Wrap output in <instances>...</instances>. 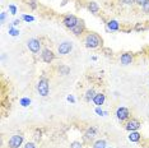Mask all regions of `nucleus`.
I'll use <instances>...</instances> for the list:
<instances>
[{"label":"nucleus","mask_w":149,"mask_h":148,"mask_svg":"<svg viewBox=\"0 0 149 148\" xmlns=\"http://www.w3.org/2000/svg\"><path fill=\"white\" fill-rule=\"evenodd\" d=\"M84 44H86V46L88 49H96L99 45H102V38L97 33H88L86 40H84Z\"/></svg>","instance_id":"1"},{"label":"nucleus","mask_w":149,"mask_h":148,"mask_svg":"<svg viewBox=\"0 0 149 148\" xmlns=\"http://www.w3.org/2000/svg\"><path fill=\"white\" fill-rule=\"evenodd\" d=\"M37 91L40 93L41 96H43V97H46L48 95V91H50V86H48V79L46 78H41L40 82H38L37 84Z\"/></svg>","instance_id":"2"},{"label":"nucleus","mask_w":149,"mask_h":148,"mask_svg":"<svg viewBox=\"0 0 149 148\" xmlns=\"http://www.w3.org/2000/svg\"><path fill=\"white\" fill-rule=\"evenodd\" d=\"M22 143H23V136L22 134H14L9 139V147L10 148H19Z\"/></svg>","instance_id":"3"},{"label":"nucleus","mask_w":149,"mask_h":148,"mask_svg":"<svg viewBox=\"0 0 149 148\" xmlns=\"http://www.w3.org/2000/svg\"><path fill=\"white\" fill-rule=\"evenodd\" d=\"M27 46H28V49H30V50H31L33 54H37V53H40V49H41V42L37 40V38H31V40L28 41Z\"/></svg>","instance_id":"4"},{"label":"nucleus","mask_w":149,"mask_h":148,"mask_svg":"<svg viewBox=\"0 0 149 148\" xmlns=\"http://www.w3.org/2000/svg\"><path fill=\"white\" fill-rule=\"evenodd\" d=\"M73 49V45L70 42H68V41H65V42L60 44L59 47H57V51H59L60 55H66V54H69L70 51H72Z\"/></svg>","instance_id":"5"},{"label":"nucleus","mask_w":149,"mask_h":148,"mask_svg":"<svg viewBox=\"0 0 149 148\" xmlns=\"http://www.w3.org/2000/svg\"><path fill=\"white\" fill-rule=\"evenodd\" d=\"M78 21H79V19H78L75 15H66V17L64 18L63 23H64L65 27H68V28H70V30H72L74 26L78 23Z\"/></svg>","instance_id":"6"},{"label":"nucleus","mask_w":149,"mask_h":148,"mask_svg":"<svg viewBox=\"0 0 149 148\" xmlns=\"http://www.w3.org/2000/svg\"><path fill=\"white\" fill-rule=\"evenodd\" d=\"M116 116H117L119 120L124 121L126 119H129V116H130V111H129V109H126V107H119L117 111H116Z\"/></svg>","instance_id":"7"},{"label":"nucleus","mask_w":149,"mask_h":148,"mask_svg":"<svg viewBox=\"0 0 149 148\" xmlns=\"http://www.w3.org/2000/svg\"><path fill=\"white\" fill-rule=\"evenodd\" d=\"M139 128H140V121L137 120V119H131L126 124V130L129 131H137Z\"/></svg>","instance_id":"8"},{"label":"nucleus","mask_w":149,"mask_h":148,"mask_svg":"<svg viewBox=\"0 0 149 148\" xmlns=\"http://www.w3.org/2000/svg\"><path fill=\"white\" fill-rule=\"evenodd\" d=\"M41 56H42V60H43L45 63H51L55 59V54L48 49H45L43 51H42Z\"/></svg>","instance_id":"9"},{"label":"nucleus","mask_w":149,"mask_h":148,"mask_svg":"<svg viewBox=\"0 0 149 148\" xmlns=\"http://www.w3.org/2000/svg\"><path fill=\"white\" fill-rule=\"evenodd\" d=\"M84 30H86V26H84V22L83 21H78V23L74 26V27L72 28V31H73V33L75 35V36H79V35H82Z\"/></svg>","instance_id":"10"},{"label":"nucleus","mask_w":149,"mask_h":148,"mask_svg":"<svg viewBox=\"0 0 149 148\" xmlns=\"http://www.w3.org/2000/svg\"><path fill=\"white\" fill-rule=\"evenodd\" d=\"M121 64L122 65H129V64L132 63V60H134V57H132V55L130 53H125L121 55Z\"/></svg>","instance_id":"11"},{"label":"nucleus","mask_w":149,"mask_h":148,"mask_svg":"<svg viewBox=\"0 0 149 148\" xmlns=\"http://www.w3.org/2000/svg\"><path fill=\"white\" fill-rule=\"evenodd\" d=\"M105 95L103 93H96V96H95V98H93V102L98 106H101V105H103V102H105Z\"/></svg>","instance_id":"12"},{"label":"nucleus","mask_w":149,"mask_h":148,"mask_svg":"<svg viewBox=\"0 0 149 148\" xmlns=\"http://www.w3.org/2000/svg\"><path fill=\"white\" fill-rule=\"evenodd\" d=\"M88 9L90 10V13L96 14V13H98V10H99V6H98V4H97L96 1H90L88 4Z\"/></svg>","instance_id":"13"},{"label":"nucleus","mask_w":149,"mask_h":148,"mask_svg":"<svg viewBox=\"0 0 149 148\" xmlns=\"http://www.w3.org/2000/svg\"><path fill=\"white\" fill-rule=\"evenodd\" d=\"M107 27H108V30H111V31H119L120 26H119L117 21H110L107 23Z\"/></svg>","instance_id":"14"},{"label":"nucleus","mask_w":149,"mask_h":148,"mask_svg":"<svg viewBox=\"0 0 149 148\" xmlns=\"http://www.w3.org/2000/svg\"><path fill=\"white\" fill-rule=\"evenodd\" d=\"M140 139V134L138 131H130V136H129V140L130 142H138Z\"/></svg>","instance_id":"15"},{"label":"nucleus","mask_w":149,"mask_h":148,"mask_svg":"<svg viewBox=\"0 0 149 148\" xmlns=\"http://www.w3.org/2000/svg\"><path fill=\"white\" fill-rule=\"evenodd\" d=\"M95 137H96V129L95 128H90V129L87 130V133H86L87 139H92V138H95Z\"/></svg>","instance_id":"16"},{"label":"nucleus","mask_w":149,"mask_h":148,"mask_svg":"<svg viewBox=\"0 0 149 148\" xmlns=\"http://www.w3.org/2000/svg\"><path fill=\"white\" fill-rule=\"evenodd\" d=\"M95 96H96V92H95V89L93 88H90L87 91V95H86V98H87V101H90V100H93L95 98Z\"/></svg>","instance_id":"17"},{"label":"nucleus","mask_w":149,"mask_h":148,"mask_svg":"<svg viewBox=\"0 0 149 148\" xmlns=\"http://www.w3.org/2000/svg\"><path fill=\"white\" fill-rule=\"evenodd\" d=\"M93 148H106V142L103 139L97 140V142L95 143V146H93Z\"/></svg>","instance_id":"18"},{"label":"nucleus","mask_w":149,"mask_h":148,"mask_svg":"<svg viewBox=\"0 0 149 148\" xmlns=\"http://www.w3.org/2000/svg\"><path fill=\"white\" fill-rule=\"evenodd\" d=\"M59 72H60V74H63V75H66V74H69L70 69L68 68V66H60V68H59Z\"/></svg>","instance_id":"19"},{"label":"nucleus","mask_w":149,"mask_h":148,"mask_svg":"<svg viewBox=\"0 0 149 148\" xmlns=\"http://www.w3.org/2000/svg\"><path fill=\"white\" fill-rule=\"evenodd\" d=\"M21 105L23 106V107H27V106L31 105V100L30 98H22L21 100Z\"/></svg>","instance_id":"20"},{"label":"nucleus","mask_w":149,"mask_h":148,"mask_svg":"<svg viewBox=\"0 0 149 148\" xmlns=\"http://www.w3.org/2000/svg\"><path fill=\"white\" fill-rule=\"evenodd\" d=\"M9 35H10V36H18L19 31L18 30H14V28H10V30H9Z\"/></svg>","instance_id":"21"},{"label":"nucleus","mask_w":149,"mask_h":148,"mask_svg":"<svg viewBox=\"0 0 149 148\" xmlns=\"http://www.w3.org/2000/svg\"><path fill=\"white\" fill-rule=\"evenodd\" d=\"M70 148H82V144H80L79 142H73L72 144H70Z\"/></svg>","instance_id":"22"},{"label":"nucleus","mask_w":149,"mask_h":148,"mask_svg":"<svg viewBox=\"0 0 149 148\" xmlns=\"http://www.w3.org/2000/svg\"><path fill=\"white\" fill-rule=\"evenodd\" d=\"M148 1H149V0H135V3H137L138 5H140V6H143L144 4H147Z\"/></svg>","instance_id":"23"},{"label":"nucleus","mask_w":149,"mask_h":148,"mask_svg":"<svg viewBox=\"0 0 149 148\" xmlns=\"http://www.w3.org/2000/svg\"><path fill=\"white\" fill-rule=\"evenodd\" d=\"M23 19H24L26 22H32L34 18H33V17H31V15H23Z\"/></svg>","instance_id":"24"},{"label":"nucleus","mask_w":149,"mask_h":148,"mask_svg":"<svg viewBox=\"0 0 149 148\" xmlns=\"http://www.w3.org/2000/svg\"><path fill=\"white\" fill-rule=\"evenodd\" d=\"M9 10H10L12 14H15V13H17V8H15L14 5H9Z\"/></svg>","instance_id":"25"},{"label":"nucleus","mask_w":149,"mask_h":148,"mask_svg":"<svg viewBox=\"0 0 149 148\" xmlns=\"http://www.w3.org/2000/svg\"><path fill=\"white\" fill-rule=\"evenodd\" d=\"M143 10H144L145 13H149V1L147 3V4L143 5Z\"/></svg>","instance_id":"26"},{"label":"nucleus","mask_w":149,"mask_h":148,"mask_svg":"<svg viewBox=\"0 0 149 148\" xmlns=\"http://www.w3.org/2000/svg\"><path fill=\"white\" fill-rule=\"evenodd\" d=\"M24 148H36V146H34V143H30V142H28L24 146Z\"/></svg>","instance_id":"27"},{"label":"nucleus","mask_w":149,"mask_h":148,"mask_svg":"<svg viewBox=\"0 0 149 148\" xmlns=\"http://www.w3.org/2000/svg\"><path fill=\"white\" fill-rule=\"evenodd\" d=\"M96 112H97V114H98V115H101V116H102V115H105V112H103V111H102L99 107H97V109H96Z\"/></svg>","instance_id":"28"},{"label":"nucleus","mask_w":149,"mask_h":148,"mask_svg":"<svg viewBox=\"0 0 149 148\" xmlns=\"http://www.w3.org/2000/svg\"><path fill=\"white\" fill-rule=\"evenodd\" d=\"M122 3H125V4H132V3H135V0H122Z\"/></svg>","instance_id":"29"},{"label":"nucleus","mask_w":149,"mask_h":148,"mask_svg":"<svg viewBox=\"0 0 149 148\" xmlns=\"http://www.w3.org/2000/svg\"><path fill=\"white\" fill-rule=\"evenodd\" d=\"M68 101H70V102H73L74 104V102H75V98H74L73 96H68Z\"/></svg>","instance_id":"30"},{"label":"nucleus","mask_w":149,"mask_h":148,"mask_svg":"<svg viewBox=\"0 0 149 148\" xmlns=\"http://www.w3.org/2000/svg\"><path fill=\"white\" fill-rule=\"evenodd\" d=\"M36 138H37V139H40V138H41V130L40 131L36 130Z\"/></svg>","instance_id":"31"},{"label":"nucleus","mask_w":149,"mask_h":148,"mask_svg":"<svg viewBox=\"0 0 149 148\" xmlns=\"http://www.w3.org/2000/svg\"><path fill=\"white\" fill-rule=\"evenodd\" d=\"M31 6H32V9L36 8V4H34V0H31Z\"/></svg>","instance_id":"32"},{"label":"nucleus","mask_w":149,"mask_h":148,"mask_svg":"<svg viewBox=\"0 0 149 148\" xmlns=\"http://www.w3.org/2000/svg\"><path fill=\"white\" fill-rule=\"evenodd\" d=\"M19 23H21V21H19V19H15V21L13 22V24H14V26H18Z\"/></svg>","instance_id":"33"},{"label":"nucleus","mask_w":149,"mask_h":148,"mask_svg":"<svg viewBox=\"0 0 149 148\" xmlns=\"http://www.w3.org/2000/svg\"><path fill=\"white\" fill-rule=\"evenodd\" d=\"M5 19V13H1V22H4Z\"/></svg>","instance_id":"34"}]
</instances>
